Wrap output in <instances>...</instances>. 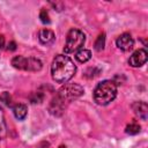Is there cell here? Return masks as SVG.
Here are the masks:
<instances>
[{
	"instance_id": "cell-21",
	"label": "cell",
	"mask_w": 148,
	"mask_h": 148,
	"mask_svg": "<svg viewBox=\"0 0 148 148\" xmlns=\"http://www.w3.org/2000/svg\"><path fill=\"white\" fill-rule=\"evenodd\" d=\"M58 148H66V146H64V145H61V146H59Z\"/></svg>"
},
{
	"instance_id": "cell-4",
	"label": "cell",
	"mask_w": 148,
	"mask_h": 148,
	"mask_svg": "<svg viewBox=\"0 0 148 148\" xmlns=\"http://www.w3.org/2000/svg\"><path fill=\"white\" fill-rule=\"evenodd\" d=\"M12 65L17 68V69H22V71H28V72H38L42 69L43 64L39 59L37 58H25L22 56H16L12 59Z\"/></svg>"
},
{
	"instance_id": "cell-17",
	"label": "cell",
	"mask_w": 148,
	"mask_h": 148,
	"mask_svg": "<svg viewBox=\"0 0 148 148\" xmlns=\"http://www.w3.org/2000/svg\"><path fill=\"white\" fill-rule=\"evenodd\" d=\"M39 18H40V21H42L44 24H49V23L51 22L50 16H49V13H47V10L44 9V8H42V10H40V13H39Z\"/></svg>"
},
{
	"instance_id": "cell-8",
	"label": "cell",
	"mask_w": 148,
	"mask_h": 148,
	"mask_svg": "<svg viewBox=\"0 0 148 148\" xmlns=\"http://www.w3.org/2000/svg\"><path fill=\"white\" fill-rule=\"evenodd\" d=\"M65 108H66V103L62 99H60L58 96H56L49 105V111H50L51 114H53L56 117H59L64 113Z\"/></svg>"
},
{
	"instance_id": "cell-16",
	"label": "cell",
	"mask_w": 148,
	"mask_h": 148,
	"mask_svg": "<svg viewBox=\"0 0 148 148\" xmlns=\"http://www.w3.org/2000/svg\"><path fill=\"white\" fill-rule=\"evenodd\" d=\"M0 101H1L5 105H7V106H12V97H10L9 92L3 91V92L0 95Z\"/></svg>"
},
{
	"instance_id": "cell-14",
	"label": "cell",
	"mask_w": 148,
	"mask_h": 148,
	"mask_svg": "<svg viewBox=\"0 0 148 148\" xmlns=\"http://www.w3.org/2000/svg\"><path fill=\"white\" fill-rule=\"evenodd\" d=\"M104 45H105V34H99L96 42H95V50L96 51H102L104 49Z\"/></svg>"
},
{
	"instance_id": "cell-2",
	"label": "cell",
	"mask_w": 148,
	"mask_h": 148,
	"mask_svg": "<svg viewBox=\"0 0 148 148\" xmlns=\"http://www.w3.org/2000/svg\"><path fill=\"white\" fill-rule=\"evenodd\" d=\"M117 96V84L112 80L99 82L94 89V101L98 105H108Z\"/></svg>"
},
{
	"instance_id": "cell-10",
	"label": "cell",
	"mask_w": 148,
	"mask_h": 148,
	"mask_svg": "<svg viewBox=\"0 0 148 148\" xmlns=\"http://www.w3.org/2000/svg\"><path fill=\"white\" fill-rule=\"evenodd\" d=\"M38 39L42 44H45V45H50L54 42L56 39V36H54V32L50 29H42L39 32H38Z\"/></svg>"
},
{
	"instance_id": "cell-11",
	"label": "cell",
	"mask_w": 148,
	"mask_h": 148,
	"mask_svg": "<svg viewBox=\"0 0 148 148\" xmlns=\"http://www.w3.org/2000/svg\"><path fill=\"white\" fill-rule=\"evenodd\" d=\"M13 113L15 116L16 119L18 120H23L25 117H27V113H28V109H27V105L22 104V103H17L13 106Z\"/></svg>"
},
{
	"instance_id": "cell-7",
	"label": "cell",
	"mask_w": 148,
	"mask_h": 148,
	"mask_svg": "<svg viewBox=\"0 0 148 148\" xmlns=\"http://www.w3.org/2000/svg\"><path fill=\"white\" fill-rule=\"evenodd\" d=\"M116 45L118 46V49H120L123 51H130L134 46V39L132 38V36L128 32H124L117 38Z\"/></svg>"
},
{
	"instance_id": "cell-18",
	"label": "cell",
	"mask_w": 148,
	"mask_h": 148,
	"mask_svg": "<svg viewBox=\"0 0 148 148\" xmlns=\"http://www.w3.org/2000/svg\"><path fill=\"white\" fill-rule=\"evenodd\" d=\"M43 94L42 92H32L31 94V96H30V101H31V103H40L42 101H43Z\"/></svg>"
},
{
	"instance_id": "cell-13",
	"label": "cell",
	"mask_w": 148,
	"mask_h": 148,
	"mask_svg": "<svg viewBox=\"0 0 148 148\" xmlns=\"http://www.w3.org/2000/svg\"><path fill=\"white\" fill-rule=\"evenodd\" d=\"M7 135V126L5 120V113L3 110L0 108V140H3Z\"/></svg>"
},
{
	"instance_id": "cell-20",
	"label": "cell",
	"mask_w": 148,
	"mask_h": 148,
	"mask_svg": "<svg viewBox=\"0 0 148 148\" xmlns=\"http://www.w3.org/2000/svg\"><path fill=\"white\" fill-rule=\"evenodd\" d=\"M3 47H5V36L0 35V49H3Z\"/></svg>"
},
{
	"instance_id": "cell-5",
	"label": "cell",
	"mask_w": 148,
	"mask_h": 148,
	"mask_svg": "<svg viewBox=\"0 0 148 148\" xmlns=\"http://www.w3.org/2000/svg\"><path fill=\"white\" fill-rule=\"evenodd\" d=\"M84 89L77 84V83H66L65 86H62L59 91H58V97L60 99H62L66 104L79 98L81 95H83Z\"/></svg>"
},
{
	"instance_id": "cell-19",
	"label": "cell",
	"mask_w": 148,
	"mask_h": 148,
	"mask_svg": "<svg viewBox=\"0 0 148 148\" xmlns=\"http://www.w3.org/2000/svg\"><path fill=\"white\" fill-rule=\"evenodd\" d=\"M7 50L8 51H15L16 50V43L15 42H9L7 45Z\"/></svg>"
},
{
	"instance_id": "cell-6",
	"label": "cell",
	"mask_w": 148,
	"mask_h": 148,
	"mask_svg": "<svg viewBox=\"0 0 148 148\" xmlns=\"http://www.w3.org/2000/svg\"><path fill=\"white\" fill-rule=\"evenodd\" d=\"M147 59H148L147 51L145 49H139L132 53V56L128 59V64L132 67H141L147 62Z\"/></svg>"
},
{
	"instance_id": "cell-9",
	"label": "cell",
	"mask_w": 148,
	"mask_h": 148,
	"mask_svg": "<svg viewBox=\"0 0 148 148\" xmlns=\"http://www.w3.org/2000/svg\"><path fill=\"white\" fill-rule=\"evenodd\" d=\"M132 109L134 111V113L141 118L142 120H146L147 119V116H148V105L146 102H142V101H139V102H134L132 104Z\"/></svg>"
},
{
	"instance_id": "cell-15",
	"label": "cell",
	"mask_w": 148,
	"mask_h": 148,
	"mask_svg": "<svg viewBox=\"0 0 148 148\" xmlns=\"http://www.w3.org/2000/svg\"><path fill=\"white\" fill-rule=\"evenodd\" d=\"M140 130H141L140 125H138V124H135V123H132V124H130V125L126 126L125 132H126L127 134L134 135V134H138V133L140 132Z\"/></svg>"
},
{
	"instance_id": "cell-3",
	"label": "cell",
	"mask_w": 148,
	"mask_h": 148,
	"mask_svg": "<svg viewBox=\"0 0 148 148\" xmlns=\"http://www.w3.org/2000/svg\"><path fill=\"white\" fill-rule=\"evenodd\" d=\"M86 43V36L79 29H71L66 37V44L64 46L65 53H73L77 50H81V47Z\"/></svg>"
},
{
	"instance_id": "cell-1",
	"label": "cell",
	"mask_w": 148,
	"mask_h": 148,
	"mask_svg": "<svg viewBox=\"0 0 148 148\" xmlns=\"http://www.w3.org/2000/svg\"><path fill=\"white\" fill-rule=\"evenodd\" d=\"M76 72L74 62L64 54H58L54 57L51 65V75L52 79L58 83H66L69 81Z\"/></svg>"
},
{
	"instance_id": "cell-12",
	"label": "cell",
	"mask_w": 148,
	"mask_h": 148,
	"mask_svg": "<svg viewBox=\"0 0 148 148\" xmlns=\"http://www.w3.org/2000/svg\"><path fill=\"white\" fill-rule=\"evenodd\" d=\"M90 58H91V52L89 50L81 49L75 53V59L79 62H87L88 60H90Z\"/></svg>"
}]
</instances>
